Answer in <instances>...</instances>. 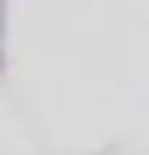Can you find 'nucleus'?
I'll list each match as a JSON object with an SVG mask.
<instances>
[{"label":"nucleus","instance_id":"f257e3e1","mask_svg":"<svg viewBox=\"0 0 149 155\" xmlns=\"http://www.w3.org/2000/svg\"><path fill=\"white\" fill-rule=\"evenodd\" d=\"M5 30H10V0H0V75H5L10 55H5Z\"/></svg>","mask_w":149,"mask_h":155}]
</instances>
